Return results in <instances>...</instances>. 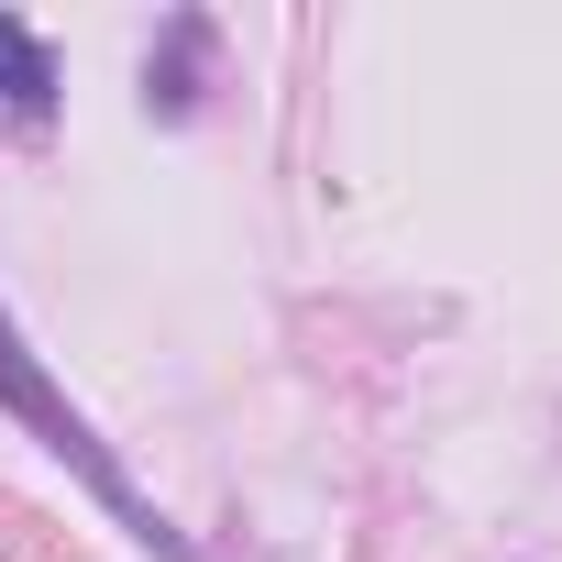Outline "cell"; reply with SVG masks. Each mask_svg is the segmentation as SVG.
Returning <instances> with one entry per match:
<instances>
[{
    "label": "cell",
    "mask_w": 562,
    "mask_h": 562,
    "mask_svg": "<svg viewBox=\"0 0 562 562\" xmlns=\"http://www.w3.org/2000/svg\"><path fill=\"white\" fill-rule=\"evenodd\" d=\"M0 100H45V56H34V34L0 12Z\"/></svg>",
    "instance_id": "6da1fadb"
}]
</instances>
